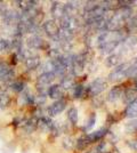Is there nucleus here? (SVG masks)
I'll list each match as a JSON object with an SVG mask.
<instances>
[{
	"instance_id": "nucleus-1",
	"label": "nucleus",
	"mask_w": 137,
	"mask_h": 153,
	"mask_svg": "<svg viewBox=\"0 0 137 153\" xmlns=\"http://www.w3.org/2000/svg\"><path fill=\"white\" fill-rule=\"evenodd\" d=\"M124 34L119 31H105L97 38V46L102 53H112L118 46L122 42Z\"/></svg>"
},
{
	"instance_id": "nucleus-2",
	"label": "nucleus",
	"mask_w": 137,
	"mask_h": 153,
	"mask_svg": "<svg viewBox=\"0 0 137 153\" xmlns=\"http://www.w3.org/2000/svg\"><path fill=\"white\" fill-rule=\"evenodd\" d=\"M131 16H133V9L131 8H129V7H119L118 9H116V12L112 15L111 19H107L106 30L107 31H119V30H121Z\"/></svg>"
},
{
	"instance_id": "nucleus-3",
	"label": "nucleus",
	"mask_w": 137,
	"mask_h": 153,
	"mask_svg": "<svg viewBox=\"0 0 137 153\" xmlns=\"http://www.w3.org/2000/svg\"><path fill=\"white\" fill-rule=\"evenodd\" d=\"M130 63H121L117 65L109 74V80L111 82H120L127 78V73L129 70Z\"/></svg>"
},
{
	"instance_id": "nucleus-4",
	"label": "nucleus",
	"mask_w": 137,
	"mask_h": 153,
	"mask_svg": "<svg viewBox=\"0 0 137 153\" xmlns=\"http://www.w3.org/2000/svg\"><path fill=\"white\" fill-rule=\"evenodd\" d=\"M106 87H107V83L105 80L101 78L95 79L88 85V87H86V95L90 96V97H97V95L104 91Z\"/></svg>"
},
{
	"instance_id": "nucleus-5",
	"label": "nucleus",
	"mask_w": 137,
	"mask_h": 153,
	"mask_svg": "<svg viewBox=\"0 0 137 153\" xmlns=\"http://www.w3.org/2000/svg\"><path fill=\"white\" fill-rule=\"evenodd\" d=\"M126 83L124 85H118V86H114L112 87V89L109 91L107 94V101L109 102H117L118 100H120L122 97V94H124V90L126 89Z\"/></svg>"
},
{
	"instance_id": "nucleus-6",
	"label": "nucleus",
	"mask_w": 137,
	"mask_h": 153,
	"mask_svg": "<svg viewBox=\"0 0 137 153\" xmlns=\"http://www.w3.org/2000/svg\"><path fill=\"white\" fill-rule=\"evenodd\" d=\"M137 100V88L136 87H127L124 90V94H122V101L124 104L129 105L133 102H135Z\"/></svg>"
},
{
	"instance_id": "nucleus-7",
	"label": "nucleus",
	"mask_w": 137,
	"mask_h": 153,
	"mask_svg": "<svg viewBox=\"0 0 137 153\" xmlns=\"http://www.w3.org/2000/svg\"><path fill=\"white\" fill-rule=\"evenodd\" d=\"M106 133H107V128L103 127V128H101V129H98L97 131H94V133H90V134L84 135V136H85L86 140L88 142V144L90 145L93 143L102 140L105 135H106Z\"/></svg>"
},
{
	"instance_id": "nucleus-8",
	"label": "nucleus",
	"mask_w": 137,
	"mask_h": 153,
	"mask_svg": "<svg viewBox=\"0 0 137 153\" xmlns=\"http://www.w3.org/2000/svg\"><path fill=\"white\" fill-rule=\"evenodd\" d=\"M66 106V101L65 100H59L57 102H55L53 104L50 108H49V113L52 115H56L59 114Z\"/></svg>"
},
{
	"instance_id": "nucleus-9",
	"label": "nucleus",
	"mask_w": 137,
	"mask_h": 153,
	"mask_svg": "<svg viewBox=\"0 0 137 153\" xmlns=\"http://www.w3.org/2000/svg\"><path fill=\"white\" fill-rule=\"evenodd\" d=\"M124 115L127 118H130V119L137 118V100L129 105H127V108L124 112Z\"/></svg>"
},
{
	"instance_id": "nucleus-10",
	"label": "nucleus",
	"mask_w": 137,
	"mask_h": 153,
	"mask_svg": "<svg viewBox=\"0 0 137 153\" xmlns=\"http://www.w3.org/2000/svg\"><path fill=\"white\" fill-rule=\"evenodd\" d=\"M126 30L127 32H129V33H137V14L136 15H134V16H131L130 19L127 21V23H126Z\"/></svg>"
},
{
	"instance_id": "nucleus-11",
	"label": "nucleus",
	"mask_w": 137,
	"mask_h": 153,
	"mask_svg": "<svg viewBox=\"0 0 137 153\" xmlns=\"http://www.w3.org/2000/svg\"><path fill=\"white\" fill-rule=\"evenodd\" d=\"M98 150L99 153H112L114 151V146L110 142H102L101 144H98Z\"/></svg>"
},
{
	"instance_id": "nucleus-12",
	"label": "nucleus",
	"mask_w": 137,
	"mask_h": 153,
	"mask_svg": "<svg viewBox=\"0 0 137 153\" xmlns=\"http://www.w3.org/2000/svg\"><path fill=\"white\" fill-rule=\"evenodd\" d=\"M137 44V38L135 36H133V34H129V36H127V37H124V40H122V45L126 47V48H133V47H135Z\"/></svg>"
},
{
	"instance_id": "nucleus-13",
	"label": "nucleus",
	"mask_w": 137,
	"mask_h": 153,
	"mask_svg": "<svg viewBox=\"0 0 137 153\" xmlns=\"http://www.w3.org/2000/svg\"><path fill=\"white\" fill-rule=\"evenodd\" d=\"M45 27L46 30H47V32L49 34H52V36H56V34L59 33V27L55 22H47Z\"/></svg>"
},
{
	"instance_id": "nucleus-14",
	"label": "nucleus",
	"mask_w": 137,
	"mask_h": 153,
	"mask_svg": "<svg viewBox=\"0 0 137 153\" xmlns=\"http://www.w3.org/2000/svg\"><path fill=\"white\" fill-rule=\"evenodd\" d=\"M86 95V87H84L81 83H78L73 87V96L76 98H81Z\"/></svg>"
},
{
	"instance_id": "nucleus-15",
	"label": "nucleus",
	"mask_w": 137,
	"mask_h": 153,
	"mask_svg": "<svg viewBox=\"0 0 137 153\" xmlns=\"http://www.w3.org/2000/svg\"><path fill=\"white\" fill-rule=\"evenodd\" d=\"M119 59H120L119 54H112L106 58V65L110 68H116L117 65H119Z\"/></svg>"
},
{
	"instance_id": "nucleus-16",
	"label": "nucleus",
	"mask_w": 137,
	"mask_h": 153,
	"mask_svg": "<svg viewBox=\"0 0 137 153\" xmlns=\"http://www.w3.org/2000/svg\"><path fill=\"white\" fill-rule=\"evenodd\" d=\"M49 95L53 98H61L62 95H63V90H62V88L59 87V85L53 86L52 88L49 89Z\"/></svg>"
},
{
	"instance_id": "nucleus-17",
	"label": "nucleus",
	"mask_w": 137,
	"mask_h": 153,
	"mask_svg": "<svg viewBox=\"0 0 137 153\" xmlns=\"http://www.w3.org/2000/svg\"><path fill=\"white\" fill-rule=\"evenodd\" d=\"M127 78H137V58L133 63H130L129 70L127 73Z\"/></svg>"
},
{
	"instance_id": "nucleus-18",
	"label": "nucleus",
	"mask_w": 137,
	"mask_h": 153,
	"mask_svg": "<svg viewBox=\"0 0 137 153\" xmlns=\"http://www.w3.org/2000/svg\"><path fill=\"white\" fill-rule=\"evenodd\" d=\"M67 118H69V120L72 123H76V122L78 121V111L74 108H71L69 110V112H67Z\"/></svg>"
},
{
	"instance_id": "nucleus-19",
	"label": "nucleus",
	"mask_w": 137,
	"mask_h": 153,
	"mask_svg": "<svg viewBox=\"0 0 137 153\" xmlns=\"http://www.w3.org/2000/svg\"><path fill=\"white\" fill-rule=\"evenodd\" d=\"M95 122H96V114H95V113H91L90 117H89V119L87 120L86 126L84 127V130H89V129H91V128L94 127Z\"/></svg>"
},
{
	"instance_id": "nucleus-20",
	"label": "nucleus",
	"mask_w": 137,
	"mask_h": 153,
	"mask_svg": "<svg viewBox=\"0 0 137 153\" xmlns=\"http://www.w3.org/2000/svg\"><path fill=\"white\" fill-rule=\"evenodd\" d=\"M62 86H63L64 88H71V87H74V86H76V81H74L73 78L66 76V78L63 79V81H62Z\"/></svg>"
},
{
	"instance_id": "nucleus-21",
	"label": "nucleus",
	"mask_w": 137,
	"mask_h": 153,
	"mask_svg": "<svg viewBox=\"0 0 137 153\" xmlns=\"http://www.w3.org/2000/svg\"><path fill=\"white\" fill-rule=\"evenodd\" d=\"M128 145H129V147H130L131 150H134V151L137 152V138L129 140V142H128Z\"/></svg>"
},
{
	"instance_id": "nucleus-22",
	"label": "nucleus",
	"mask_w": 137,
	"mask_h": 153,
	"mask_svg": "<svg viewBox=\"0 0 137 153\" xmlns=\"http://www.w3.org/2000/svg\"><path fill=\"white\" fill-rule=\"evenodd\" d=\"M86 153H99V150H98V146H94L91 147L90 150H88Z\"/></svg>"
},
{
	"instance_id": "nucleus-23",
	"label": "nucleus",
	"mask_w": 137,
	"mask_h": 153,
	"mask_svg": "<svg viewBox=\"0 0 137 153\" xmlns=\"http://www.w3.org/2000/svg\"><path fill=\"white\" fill-rule=\"evenodd\" d=\"M135 87L137 88V78H136V80H135Z\"/></svg>"
}]
</instances>
